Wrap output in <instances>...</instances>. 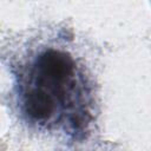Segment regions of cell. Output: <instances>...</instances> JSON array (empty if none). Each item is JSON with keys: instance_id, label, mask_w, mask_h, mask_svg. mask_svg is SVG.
Here are the masks:
<instances>
[{"instance_id": "cell-1", "label": "cell", "mask_w": 151, "mask_h": 151, "mask_svg": "<svg viewBox=\"0 0 151 151\" xmlns=\"http://www.w3.org/2000/svg\"><path fill=\"white\" fill-rule=\"evenodd\" d=\"M15 81L17 100L31 125L80 138L92 120V88L77 59L46 47L25 61Z\"/></svg>"}]
</instances>
